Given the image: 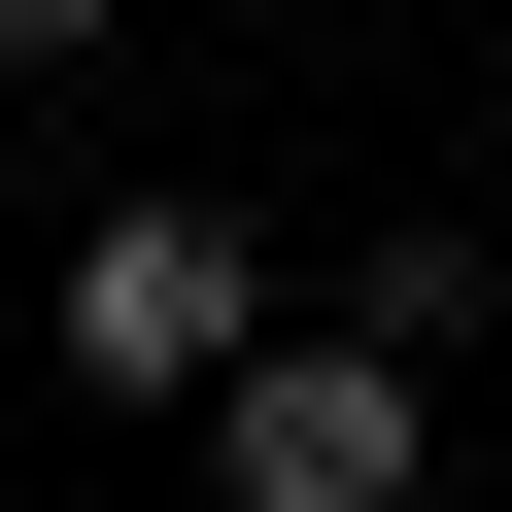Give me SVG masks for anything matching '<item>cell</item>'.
Here are the masks:
<instances>
[{
  "label": "cell",
  "instance_id": "1",
  "mask_svg": "<svg viewBox=\"0 0 512 512\" xmlns=\"http://www.w3.org/2000/svg\"><path fill=\"white\" fill-rule=\"evenodd\" d=\"M478 308H512V274H478L444 205H410V239H342V274H308L274 342L205 376V478H239V512H410V478H444V376H478Z\"/></svg>",
  "mask_w": 512,
  "mask_h": 512
},
{
  "label": "cell",
  "instance_id": "2",
  "mask_svg": "<svg viewBox=\"0 0 512 512\" xmlns=\"http://www.w3.org/2000/svg\"><path fill=\"white\" fill-rule=\"evenodd\" d=\"M35 308H69L103 410H205L239 342H274V239H239V205H69V274H35Z\"/></svg>",
  "mask_w": 512,
  "mask_h": 512
},
{
  "label": "cell",
  "instance_id": "3",
  "mask_svg": "<svg viewBox=\"0 0 512 512\" xmlns=\"http://www.w3.org/2000/svg\"><path fill=\"white\" fill-rule=\"evenodd\" d=\"M69 35H103V0H0V69H69Z\"/></svg>",
  "mask_w": 512,
  "mask_h": 512
}]
</instances>
